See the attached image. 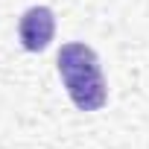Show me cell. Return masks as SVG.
<instances>
[{
  "label": "cell",
  "mask_w": 149,
  "mask_h": 149,
  "mask_svg": "<svg viewBox=\"0 0 149 149\" xmlns=\"http://www.w3.org/2000/svg\"><path fill=\"white\" fill-rule=\"evenodd\" d=\"M18 35H21L24 50H29V53L47 50L53 35H56V15H53V9H47V6L26 9L21 24H18Z\"/></svg>",
  "instance_id": "7a4b0ae2"
},
{
  "label": "cell",
  "mask_w": 149,
  "mask_h": 149,
  "mask_svg": "<svg viewBox=\"0 0 149 149\" xmlns=\"http://www.w3.org/2000/svg\"><path fill=\"white\" fill-rule=\"evenodd\" d=\"M58 76L64 82L70 102L79 111H100L105 105L108 88L100 70V58L88 44L70 41L58 50Z\"/></svg>",
  "instance_id": "6da1fadb"
}]
</instances>
